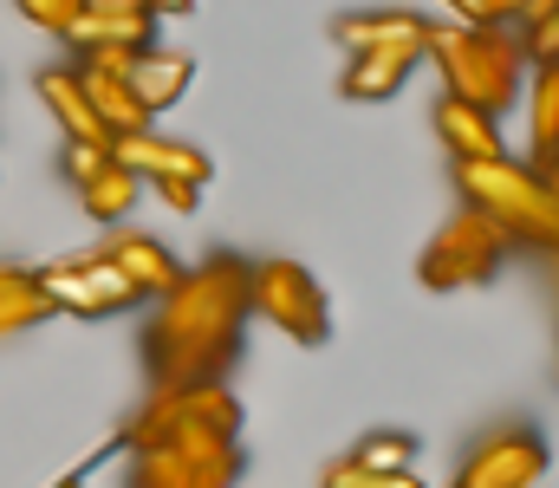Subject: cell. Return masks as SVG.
<instances>
[{
  "label": "cell",
  "mask_w": 559,
  "mask_h": 488,
  "mask_svg": "<svg viewBox=\"0 0 559 488\" xmlns=\"http://www.w3.org/2000/svg\"><path fill=\"white\" fill-rule=\"evenodd\" d=\"M248 325V261L215 254L202 267H182V281L156 300V320L143 332V358L156 384H202L222 378Z\"/></svg>",
  "instance_id": "cell-1"
},
{
  "label": "cell",
  "mask_w": 559,
  "mask_h": 488,
  "mask_svg": "<svg viewBox=\"0 0 559 488\" xmlns=\"http://www.w3.org/2000/svg\"><path fill=\"white\" fill-rule=\"evenodd\" d=\"M455 189H462V209L495 222L508 248H534V254H554L559 248V189H554V176H540L534 163L455 157Z\"/></svg>",
  "instance_id": "cell-2"
},
{
  "label": "cell",
  "mask_w": 559,
  "mask_h": 488,
  "mask_svg": "<svg viewBox=\"0 0 559 488\" xmlns=\"http://www.w3.org/2000/svg\"><path fill=\"white\" fill-rule=\"evenodd\" d=\"M423 59H436L449 98H462L488 118L521 105L527 59L508 26H423Z\"/></svg>",
  "instance_id": "cell-3"
},
{
  "label": "cell",
  "mask_w": 559,
  "mask_h": 488,
  "mask_svg": "<svg viewBox=\"0 0 559 488\" xmlns=\"http://www.w3.org/2000/svg\"><path fill=\"white\" fill-rule=\"evenodd\" d=\"M241 437V404L222 378L202 384H156V397L131 417L118 437L124 450H156V443H235Z\"/></svg>",
  "instance_id": "cell-4"
},
{
  "label": "cell",
  "mask_w": 559,
  "mask_h": 488,
  "mask_svg": "<svg viewBox=\"0 0 559 488\" xmlns=\"http://www.w3.org/2000/svg\"><path fill=\"white\" fill-rule=\"evenodd\" d=\"M248 320H267L293 345H325L332 338L325 287L299 261H248Z\"/></svg>",
  "instance_id": "cell-5"
},
{
  "label": "cell",
  "mask_w": 559,
  "mask_h": 488,
  "mask_svg": "<svg viewBox=\"0 0 559 488\" xmlns=\"http://www.w3.org/2000/svg\"><path fill=\"white\" fill-rule=\"evenodd\" d=\"M501 261H508L501 228L481 222L475 209H455V215L429 235V248H423V261H417V281L429 287V294H462V287L495 281Z\"/></svg>",
  "instance_id": "cell-6"
},
{
  "label": "cell",
  "mask_w": 559,
  "mask_h": 488,
  "mask_svg": "<svg viewBox=\"0 0 559 488\" xmlns=\"http://www.w3.org/2000/svg\"><path fill=\"white\" fill-rule=\"evenodd\" d=\"M39 274V294L52 300V313H72V320H111V313H131L143 307L138 287L92 248V254H72V261H46L33 267Z\"/></svg>",
  "instance_id": "cell-7"
},
{
  "label": "cell",
  "mask_w": 559,
  "mask_h": 488,
  "mask_svg": "<svg viewBox=\"0 0 559 488\" xmlns=\"http://www.w3.org/2000/svg\"><path fill=\"white\" fill-rule=\"evenodd\" d=\"M241 483V450L235 443H156L131 450L124 488H235Z\"/></svg>",
  "instance_id": "cell-8"
},
{
  "label": "cell",
  "mask_w": 559,
  "mask_h": 488,
  "mask_svg": "<svg viewBox=\"0 0 559 488\" xmlns=\"http://www.w3.org/2000/svg\"><path fill=\"white\" fill-rule=\"evenodd\" d=\"M540 476H547V443L534 430H501L481 450H468L449 488H534Z\"/></svg>",
  "instance_id": "cell-9"
},
{
  "label": "cell",
  "mask_w": 559,
  "mask_h": 488,
  "mask_svg": "<svg viewBox=\"0 0 559 488\" xmlns=\"http://www.w3.org/2000/svg\"><path fill=\"white\" fill-rule=\"evenodd\" d=\"M111 157L124 163V169H138V182H163V176H176V182H209L215 176V163L202 157L195 144H176V138H163V131H131V138H111Z\"/></svg>",
  "instance_id": "cell-10"
},
{
  "label": "cell",
  "mask_w": 559,
  "mask_h": 488,
  "mask_svg": "<svg viewBox=\"0 0 559 488\" xmlns=\"http://www.w3.org/2000/svg\"><path fill=\"white\" fill-rule=\"evenodd\" d=\"M98 254H105V261H111V267L138 287V300H163V294L182 281V261H176L156 235H138V228H118Z\"/></svg>",
  "instance_id": "cell-11"
},
{
  "label": "cell",
  "mask_w": 559,
  "mask_h": 488,
  "mask_svg": "<svg viewBox=\"0 0 559 488\" xmlns=\"http://www.w3.org/2000/svg\"><path fill=\"white\" fill-rule=\"evenodd\" d=\"M423 13L411 7H352V13H338L332 20V39L345 46V52H378V46H417L423 52Z\"/></svg>",
  "instance_id": "cell-12"
},
{
  "label": "cell",
  "mask_w": 559,
  "mask_h": 488,
  "mask_svg": "<svg viewBox=\"0 0 559 488\" xmlns=\"http://www.w3.org/2000/svg\"><path fill=\"white\" fill-rule=\"evenodd\" d=\"M417 46H378V52H352V66H345V98L352 105H384V98H397L404 92V79L417 72Z\"/></svg>",
  "instance_id": "cell-13"
},
{
  "label": "cell",
  "mask_w": 559,
  "mask_h": 488,
  "mask_svg": "<svg viewBox=\"0 0 559 488\" xmlns=\"http://www.w3.org/2000/svg\"><path fill=\"white\" fill-rule=\"evenodd\" d=\"M33 92H39V105H46V111H52V118L66 124V144H111L72 66H46V72L33 79Z\"/></svg>",
  "instance_id": "cell-14"
},
{
  "label": "cell",
  "mask_w": 559,
  "mask_h": 488,
  "mask_svg": "<svg viewBox=\"0 0 559 488\" xmlns=\"http://www.w3.org/2000/svg\"><path fill=\"white\" fill-rule=\"evenodd\" d=\"M131 92H138V105L156 118V111H169V105H182V92H189V79H195V52H163V46H143L138 59H131Z\"/></svg>",
  "instance_id": "cell-15"
},
{
  "label": "cell",
  "mask_w": 559,
  "mask_h": 488,
  "mask_svg": "<svg viewBox=\"0 0 559 488\" xmlns=\"http://www.w3.org/2000/svg\"><path fill=\"white\" fill-rule=\"evenodd\" d=\"M436 138L449 144V157H508V144H501V118H488V111H475V105H462V98H436Z\"/></svg>",
  "instance_id": "cell-16"
},
{
  "label": "cell",
  "mask_w": 559,
  "mask_h": 488,
  "mask_svg": "<svg viewBox=\"0 0 559 488\" xmlns=\"http://www.w3.org/2000/svg\"><path fill=\"white\" fill-rule=\"evenodd\" d=\"M66 46L79 52V46H124V52H143V46H156V13H118V7H85L79 20H72V33H66Z\"/></svg>",
  "instance_id": "cell-17"
},
{
  "label": "cell",
  "mask_w": 559,
  "mask_h": 488,
  "mask_svg": "<svg viewBox=\"0 0 559 488\" xmlns=\"http://www.w3.org/2000/svg\"><path fill=\"white\" fill-rule=\"evenodd\" d=\"M72 72H79V85H85V98H92L105 138H131V131H150V124H156V118L138 105L131 79H118V72H92V66H72Z\"/></svg>",
  "instance_id": "cell-18"
},
{
  "label": "cell",
  "mask_w": 559,
  "mask_h": 488,
  "mask_svg": "<svg viewBox=\"0 0 559 488\" xmlns=\"http://www.w3.org/2000/svg\"><path fill=\"white\" fill-rule=\"evenodd\" d=\"M138 169H124V163L105 151V163L92 169V176H79V209L92 215V222H105V228H118L131 209H138Z\"/></svg>",
  "instance_id": "cell-19"
},
{
  "label": "cell",
  "mask_w": 559,
  "mask_h": 488,
  "mask_svg": "<svg viewBox=\"0 0 559 488\" xmlns=\"http://www.w3.org/2000/svg\"><path fill=\"white\" fill-rule=\"evenodd\" d=\"M46 320H52V300L39 294V274L0 261V338L33 332V325H46Z\"/></svg>",
  "instance_id": "cell-20"
},
{
  "label": "cell",
  "mask_w": 559,
  "mask_h": 488,
  "mask_svg": "<svg viewBox=\"0 0 559 488\" xmlns=\"http://www.w3.org/2000/svg\"><path fill=\"white\" fill-rule=\"evenodd\" d=\"M534 169L554 176V157H559V66H534Z\"/></svg>",
  "instance_id": "cell-21"
},
{
  "label": "cell",
  "mask_w": 559,
  "mask_h": 488,
  "mask_svg": "<svg viewBox=\"0 0 559 488\" xmlns=\"http://www.w3.org/2000/svg\"><path fill=\"white\" fill-rule=\"evenodd\" d=\"M325 488H423V476L417 469H365V463L338 456V463H325Z\"/></svg>",
  "instance_id": "cell-22"
},
{
  "label": "cell",
  "mask_w": 559,
  "mask_h": 488,
  "mask_svg": "<svg viewBox=\"0 0 559 488\" xmlns=\"http://www.w3.org/2000/svg\"><path fill=\"white\" fill-rule=\"evenodd\" d=\"M352 463H365V469H411V463H417V437H404V430H371V437L352 450Z\"/></svg>",
  "instance_id": "cell-23"
},
{
  "label": "cell",
  "mask_w": 559,
  "mask_h": 488,
  "mask_svg": "<svg viewBox=\"0 0 559 488\" xmlns=\"http://www.w3.org/2000/svg\"><path fill=\"white\" fill-rule=\"evenodd\" d=\"M455 13V26H508L527 13V0H442Z\"/></svg>",
  "instance_id": "cell-24"
},
{
  "label": "cell",
  "mask_w": 559,
  "mask_h": 488,
  "mask_svg": "<svg viewBox=\"0 0 559 488\" xmlns=\"http://www.w3.org/2000/svg\"><path fill=\"white\" fill-rule=\"evenodd\" d=\"M13 7H20V20H33V26H39V33H52V39H66V33H72V20L85 13L79 0H13Z\"/></svg>",
  "instance_id": "cell-25"
},
{
  "label": "cell",
  "mask_w": 559,
  "mask_h": 488,
  "mask_svg": "<svg viewBox=\"0 0 559 488\" xmlns=\"http://www.w3.org/2000/svg\"><path fill=\"white\" fill-rule=\"evenodd\" d=\"M521 59L527 66H554L559 59V13H540V20H521Z\"/></svg>",
  "instance_id": "cell-26"
},
{
  "label": "cell",
  "mask_w": 559,
  "mask_h": 488,
  "mask_svg": "<svg viewBox=\"0 0 559 488\" xmlns=\"http://www.w3.org/2000/svg\"><path fill=\"white\" fill-rule=\"evenodd\" d=\"M150 189H156L176 215H195V202H202V189H195V182H176V176H163V182H150Z\"/></svg>",
  "instance_id": "cell-27"
},
{
  "label": "cell",
  "mask_w": 559,
  "mask_h": 488,
  "mask_svg": "<svg viewBox=\"0 0 559 488\" xmlns=\"http://www.w3.org/2000/svg\"><path fill=\"white\" fill-rule=\"evenodd\" d=\"M105 151H111V144H66V176H72V182L92 176V169L105 163Z\"/></svg>",
  "instance_id": "cell-28"
},
{
  "label": "cell",
  "mask_w": 559,
  "mask_h": 488,
  "mask_svg": "<svg viewBox=\"0 0 559 488\" xmlns=\"http://www.w3.org/2000/svg\"><path fill=\"white\" fill-rule=\"evenodd\" d=\"M143 7H150L156 20H163V13H169V20H182V13H195V0H143Z\"/></svg>",
  "instance_id": "cell-29"
},
{
  "label": "cell",
  "mask_w": 559,
  "mask_h": 488,
  "mask_svg": "<svg viewBox=\"0 0 559 488\" xmlns=\"http://www.w3.org/2000/svg\"><path fill=\"white\" fill-rule=\"evenodd\" d=\"M79 7H118V13H138L143 0H79ZM143 13H150V7H143Z\"/></svg>",
  "instance_id": "cell-30"
},
{
  "label": "cell",
  "mask_w": 559,
  "mask_h": 488,
  "mask_svg": "<svg viewBox=\"0 0 559 488\" xmlns=\"http://www.w3.org/2000/svg\"><path fill=\"white\" fill-rule=\"evenodd\" d=\"M52 488H85V483H79V476H66V483H52Z\"/></svg>",
  "instance_id": "cell-31"
}]
</instances>
